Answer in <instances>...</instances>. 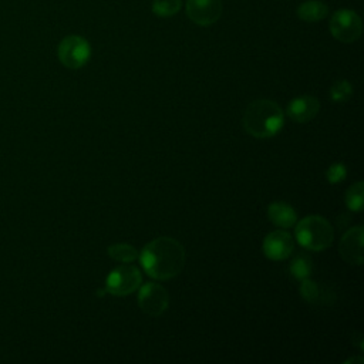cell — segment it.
<instances>
[{"label":"cell","mask_w":364,"mask_h":364,"mask_svg":"<svg viewBox=\"0 0 364 364\" xmlns=\"http://www.w3.org/2000/svg\"><path fill=\"white\" fill-rule=\"evenodd\" d=\"M139 262L148 276L158 280H168L182 272L185 249L176 239L161 236L144 246Z\"/></svg>","instance_id":"obj_1"},{"label":"cell","mask_w":364,"mask_h":364,"mask_svg":"<svg viewBox=\"0 0 364 364\" xmlns=\"http://www.w3.org/2000/svg\"><path fill=\"white\" fill-rule=\"evenodd\" d=\"M284 121L283 109L272 100L252 101L243 114V127L255 138L264 139L276 135Z\"/></svg>","instance_id":"obj_2"},{"label":"cell","mask_w":364,"mask_h":364,"mask_svg":"<svg viewBox=\"0 0 364 364\" xmlns=\"http://www.w3.org/2000/svg\"><path fill=\"white\" fill-rule=\"evenodd\" d=\"M334 239L330 222L320 215L303 218L296 225V240L307 250L321 252L327 249Z\"/></svg>","instance_id":"obj_3"},{"label":"cell","mask_w":364,"mask_h":364,"mask_svg":"<svg viewBox=\"0 0 364 364\" xmlns=\"http://www.w3.org/2000/svg\"><path fill=\"white\" fill-rule=\"evenodd\" d=\"M60 63L71 70L84 67L91 57L90 43L81 36H67L61 40L57 48Z\"/></svg>","instance_id":"obj_4"},{"label":"cell","mask_w":364,"mask_h":364,"mask_svg":"<svg viewBox=\"0 0 364 364\" xmlns=\"http://www.w3.org/2000/svg\"><path fill=\"white\" fill-rule=\"evenodd\" d=\"M330 33L341 43H354L360 38L363 24L358 14L348 9L337 10L330 18Z\"/></svg>","instance_id":"obj_5"},{"label":"cell","mask_w":364,"mask_h":364,"mask_svg":"<svg viewBox=\"0 0 364 364\" xmlns=\"http://www.w3.org/2000/svg\"><path fill=\"white\" fill-rule=\"evenodd\" d=\"M142 282V276L135 266L124 264L112 269L105 280V291L112 296H127L135 291Z\"/></svg>","instance_id":"obj_6"},{"label":"cell","mask_w":364,"mask_h":364,"mask_svg":"<svg viewBox=\"0 0 364 364\" xmlns=\"http://www.w3.org/2000/svg\"><path fill=\"white\" fill-rule=\"evenodd\" d=\"M169 304V294L165 287L158 283H145L138 291L139 309L152 317L161 316Z\"/></svg>","instance_id":"obj_7"},{"label":"cell","mask_w":364,"mask_h":364,"mask_svg":"<svg viewBox=\"0 0 364 364\" xmlns=\"http://www.w3.org/2000/svg\"><path fill=\"white\" fill-rule=\"evenodd\" d=\"M294 249V240L289 232L284 229L270 232L262 245L264 256L270 260H284L287 259Z\"/></svg>","instance_id":"obj_8"},{"label":"cell","mask_w":364,"mask_h":364,"mask_svg":"<svg viewBox=\"0 0 364 364\" xmlns=\"http://www.w3.org/2000/svg\"><path fill=\"white\" fill-rule=\"evenodd\" d=\"M186 14L198 26H210L219 20L222 3L220 0H188Z\"/></svg>","instance_id":"obj_9"},{"label":"cell","mask_w":364,"mask_h":364,"mask_svg":"<svg viewBox=\"0 0 364 364\" xmlns=\"http://www.w3.org/2000/svg\"><path fill=\"white\" fill-rule=\"evenodd\" d=\"M363 226H354L348 229L338 245V253L348 264L360 266L363 263Z\"/></svg>","instance_id":"obj_10"},{"label":"cell","mask_w":364,"mask_h":364,"mask_svg":"<svg viewBox=\"0 0 364 364\" xmlns=\"http://www.w3.org/2000/svg\"><path fill=\"white\" fill-rule=\"evenodd\" d=\"M320 111V101L313 95H300L293 98L286 108L290 119L299 124L311 121Z\"/></svg>","instance_id":"obj_11"},{"label":"cell","mask_w":364,"mask_h":364,"mask_svg":"<svg viewBox=\"0 0 364 364\" xmlns=\"http://www.w3.org/2000/svg\"><path fill=\"white\" fill-rule=\"evenodd\" d=\"M300 294H301L303 300H306L307 303L321 306V307L331 306L336 300V294L330 287L320 284L309 277L301 280Z\"/></svg>","instance_id":"obj_12"},{"label":"cell","mask_w":364,"mask_h":364,"mask_svg":"<svg viewBox=\"0 0 364 364\" xmlns=\"http://www.w3.org/2000/svg\"><path fill=\"white\" fill-rule=\"evenodd\" d=\"M269 220L283 229L291 228L297 222L296 210L286 202H272L267 208Z\"/></svg>","instance_id":"obj_13"},{"label":"cell","mask_w":364,"mask_h":364,"mask_svg":"<svg viewBox=\"0 0 364 364\" xmlns=\"http://www.w3.org/2000/svg\"><path fill=\"white\" fill-rule=\"evenodd\" d=\"M327 13H328L327 4L320 0L303 1L296 10L297 17L307 23H314V21L323 20L327 16Z\"/></svg>","instance_id":"obj_14"},{"label":"cell","mask_w":364,"mask_h":364,"mask_svg":"<svg viewBox=\"0 0 364 364\" xmlns=\"http://www.w3.org/2000/svg\"><path fill=\"white\" fill-rule=\"evenodd\" d=\"M289 270L291 273V276L297 280H304L307 277H310L311 272H313V262H311V257L307 255V253H297L290 264H289Z\"/></svg>","instance_id":"obj_15"},{"label":"cell","mask_w":364,"mask_h":364,"mask_svg":"<svg viewBox=\"0 0 364 364\" xmlns=\"http://www.w3.org/2000/svg\"><path fill=\"white\" fill-rule=\"evenodd\" d=\"M107 253L111 259L121 262V263H131L138 257V252L134 246L128 245V243H115L111 245L107 249Z\"/></svg>","instance_id":"obj_16"},{"label":"cell","mask_w":364,"mask_h":364,"mask_svg":"<svg viewBox=\"0 0 364 364\" xmlns=\"http://www.w3.org/2000/svg\"><path fill=\"white\" fill-rule=\"evenodd\" d=\"M346 205L350 210L353 212H360L363 209V202H364V185L361 181L355 182L346 191L344 196Z\"/></svg>","instance_id":"obj_17"},{"label":"cell","mask_w":364,"mask_h":364,"mask_svg":"<svg viewBox=\"0 0 364 364\" xmlns=\"http://www.w3.org/2000/svg\"><path fill=\"white\" fill-rule=\"evenodd\" d=\"M181 0H154L152 13L158 17H171L181 10Z\"/></svg>","instance_id":"obj_18"},{"label":"cell","mask_w":364,"mask_h":364,"mask_svg":"<svg viewBox=\"0 0 364 364\" xmlns=\"http://www.w3.org/2000/svg\"><path fill=\"white\" fill-rule=\"evenodd\" d=\"M353 95V87L347 80H337L330 88V97L336 102H346Z\"/></svg>","instance_id":"obj_19"},{"label":"cell","mask_w":364,"mask_h":364,"mask_svg":"<svg viewBox=\"0 0 364 364\" xmlns=\"http://www.w3.org/2000/svg\"><path fill=\"white\" fill-rule=\"evenodd\" d=\"M346 176H347V169L341 162H336V164L330 165L326 171V178L333 185L340 183L341 181L346 179Z\"/></svg>","instance_id":"obj_20"},{"label":"cell","mask_w":364,"mask_h":364,"mask_svg":"<svg viewBox=\"0 0 364 364\" xmlns=\"http://www.w3.org/2000/svg\"><path fill=\"white\" fill-rule=\"evenodd\" d=\"M363 361H364L363 357H358V358H350V360H347L346 364H347V363H363Z\"/></svg>","instance_id":"obj_21"}]
</instances>
